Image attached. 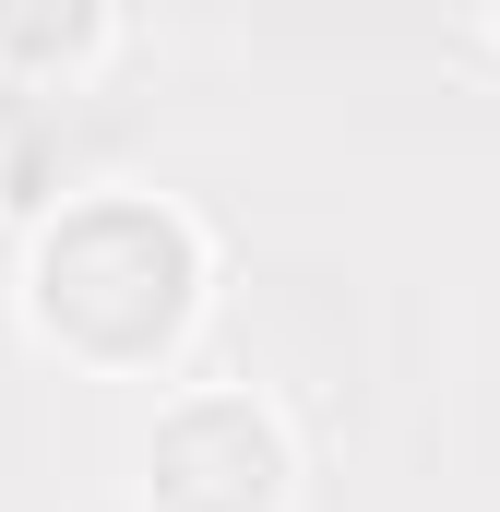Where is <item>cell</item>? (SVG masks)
<instances>
[{"instance_id":"cell-1","label":"cell","mask_w":500,"mask_h":512,"mask_svg":"<svg viewBox=\"0 0 500 512\" xmlns=\"http://www.w3.org/2000/svg\"><path fill=\"white\" fill-rule=\"evenodd\" d=\"M203 274H215V251H203V227L179 203H155V191H84V203H60L36 227L24 310L84 370H155L203 322Z\"/></svg>"},{"instance_id":"cell-2","label":"cell","mask_w":500,"mask_h":512,"mask_svg":"<svg viewBox=\"0 0 500 512\" xmlns=\"http://www.w3.org/2000/svg\"><path fill=\"white\" fill-rule=\"evenodd\" d=\"M286 417L239 382H191L143 429V512H286Z\"/></svg>"},{"instance_id":"cell-3","label":"cell","mask_w":500,"mask_h":512,"mask_svg":"<svg viewBox=\"0 0 500 512\" xmlns=\"http://www.w3.org/2000/svg\"><path fill=\"white\" fill-rule=\"evenodd\" d=\"M120 36V0H0V84H84Z\"/></svg>"},{"instance_id":"cell-4","label":"cell","mask_w":500,"mask_h":512,"mask_svg":"<svg viewBox=\"0 0 500 512\" xmlns=\"http://www.w3.org/2000/svg\"><path fill=\"white\" fill-rule=\"evenodd\" d=\"M489 36H500V0H489Z\"/></svg>"},{"instance_id":"cell-5","label":"cell","mask_w":500,"mask_h":512,"mask_svg":"<svg viewBox=\"0 0 500 512\" xmlns=\"http://www.w3.org/2000/svg\"><path fill=\"white\" fill-rule=\"evenodd\" d=\"M0 191H12V179H0Z\"/></svg>"}]
</instances>
